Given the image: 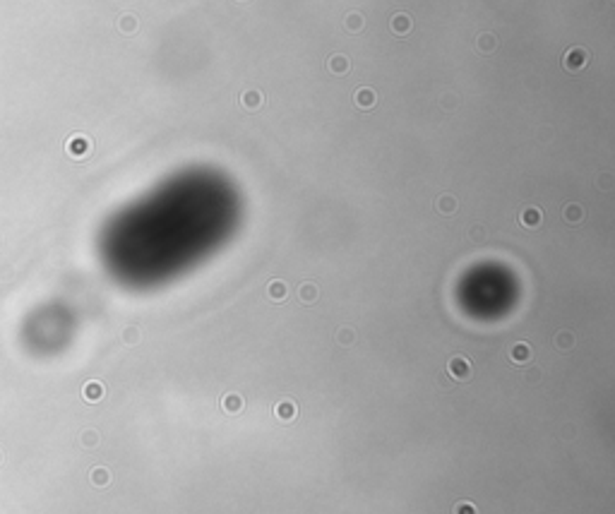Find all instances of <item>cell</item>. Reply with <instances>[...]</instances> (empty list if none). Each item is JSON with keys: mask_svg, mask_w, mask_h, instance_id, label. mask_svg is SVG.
<instances>
[{"mask_svg": "<svg viewBox=\"0 0 615 514\" xmlns=\"http://www.w3.org/2000/svg\"><path fill=\"white\" fill-rule=\"evenodd\" d=\"M438 209H440L442 214H454V209H457V200H454L452 195H442L440 200H438Z\"/></svg>", "mask_w": 615, "mask_h": 514, "instance_id": "9c48e42d", "label": "cell"}, {"mask_svg": "<svg viewBox=\"0 0 615 514\" xmlns=\"http://www.w3.org/2000/svg\"><path fill=\"white\" fill-rule=\"evenodd\" d=\"M562 217L567 219L569 224H577V221H582V217H584L582 204H577V202L565 204V209H562Z\"/></svg>", "mask_w": 615, "mask_h": 514, "instance_id": "52a82bcc", "label": "cell"}, {"mask_svg": "<svg viewBox=\"0 0 615 514\" xmlns=\"http://www.w3.org/2000/svg\"><path fill=\"white\" fill-rule=\"evenodd\" d=\"M541 219H543V214H541L538 207H524V209L519 212V221L524 224V226H529V228L541 226Z\"/></svg>", "mask_w": 615, "mask_h": 514, "instance_id": "7a4b0ae2", "label": "cell"}, {"mask_svg": "<svg viewBox=\"0 0 615 514\" xmlns=\"http://www.w3.org/2000/svg\"><path fill=\"white\" fill-rule=\"evenodd\" d=\"M449 373L454 375V377H469L471 365H469V360L466 358H452L449 360Z\"/></svg>", "mask_w": 615, "mask_h": 514, "instance_id": "5b68a950", "label": "cell"}, {"mask_svg": "<svg viewBox=\"0 0 615 514\" xmlns=\"http://www.w3.org/2000/svg\"><path fill=\"white\" fill-rule=\"evenodd\" d=\"M476 44H478V51H481V53H493V51H495V36H493V34H481Z\"/></svg>", "mask_w": 615, "mask_h": 514, "instance_id": "30bf717a", "label": "cell"}, {"mask_svg": "<svg viewBox=\"0 0 615 514\" xmlns=\"http://www.w3.org/2000/svg\"><path fill=\"white\" fill-rule=\"evenodd\" d=\"M243 106H245V109H250V111H257L260 106H262V94L257 92V89L245 92V94H243Z\"/></svg>", "mask_w": 615, "mask_h": 514, "instance_id": "ba28073f", "label": "cell"}, {"mask_svg": "<svg viewBox=\"0 0 615 514\" xmlns=\"http://www.w3.org/2000/svg\"><path fill=\"white\" fill-rule=\"evenodd\" d=\"M361 24H363V19H361V15H348L346 17V27H348V31H361Z\"/></svg>", "mask_w": 615, "mask_h": 514, "instance_id": "4fadbf2b", "label": "cell"}, {"mask_svg": "<svg viewBox=\"0 0 615 514\" xmlns=\"http://www.w3.org/2000/svg\"><path fill=\"white\" fill-rule=\"evenodd\" d=\"M238 406H240V399H238V397H226V408H228V411H231V408L236 411Z\"/></svg>", "mask_w": 615, "mask_h": 514, "instance_id": "2e32d148", "label": "cell"}, {"mask_svg": "<svg viewBox=\"0 0 615 514\" xmlns=\"http://www.w3.org/2000/svg\"><path fill=\"white\" fill-rule=\"evenodd\" d=\"M279 413L281 416H293V404H281L279 406Z\"/></svg>", "mask_w": 615, "mask_h": 514, "instance_id": "e0dca14e", "label": "cell"}, {"mask_svg": "<svg viewBox=\"0 0 615 514\" xmlns=\"http://www.w3.org/2000/svg\"><path fill=\"white\" fill-rule=\"evenodd\" d=\"M356 104H358L361 109H373V106L378 104V96H375V92H373L370 87H361V89L356 92Z\"/></svg>", "mask_w": 615, "mask_h": 514, "instance_id": "277c9868", "label": "cell"}, {"mask_svg": "<svg viewBox=\"0 0 615 514\" xmlns=\"http://www.w3.org/2000/svg\"><path fill=\"white\" fill-rule=\"evenodd\" d=\"M120 27H123V31H132V29H137V22H135L132 17H125V19L120 22Z\"/></svg>", "mask_w": 615, "mask_h": 514, "instance_id": "5bb4252c", "label": "cell"}, {"mask_svg": "<svg viewBox=\"0 0 615 514\" xmlns=\"http://www.w3.org/2000/svg\"><path fill=\"white\" fill-rule=\"evenodd\" d=\"M327 67H330L334 75H346L348 72V58L346 56H339V53H334V56H330L327 58Z\"/></svg>", "mask_w": 615, "mask_h": 514, "instance_id": "3957f363", "label": "cell"}, {"mask_svg": "<svg viewBox=\"0 0 615 514\" xmlns=\"http://www.w3.org/2000/svg\"><path fill=\"white\" fill-rule=\"evenodd\" d=\"M284 291H286V288H284V284H281V281H274V284L269 286V293H272L274 300H281V298H284Z\"/></svg>", "mask_w": 615, "mask_h": 514, "instance_id": "7c38bea8", "label": "cell"}, {"mask_svg": "<svg viewBox=\"0 0 615 514\" xmlns=\"http://www.w3.org/2000/svg\"><path fill=\"white\" fill-rule=\"evenodd\" d=\"M512 358H514V360H526V358H529V346H526V343H517V346L512 348Z\"/></svg>", "mask_w": 615, "mask_h": 514, "instance_id": "8fae6325", "label": "cell"}, {"mask_svg": "<svg viewBox=\"0 0 615 514\" xmlns=\"http://www.w3.org/2000/svg\"><path fill=\"white\" fill-rule=\"evenodd\" d=\"M300 296H303V300H313L315 298V286H303Z\"/></svg>", "mask_w": 615, "mask_h": 514, "instance_id": "9a60e30c", "label": "cell"}, {"mask_svg": "<svg viewBox=\"0 0 615 514\" xmlns=\"http://www.w3.org/2000/svg\"><path fill=\"white\" fill-rule=\"evenodd\" d=\"M392 31L399 34V36L409 34L411 31V17L409 15H394L392 17Z\"/></svg>", "mask_w": 615, "mask_h": 514, "instance_id": "8992f818", "label": "cell"}, {"mask_svg": "<svg viewBox=\"0 0 615 514\" xmlns=\"http://www.w3.org/2000/svg\"><path fill=\"white\" fill-rule=\"evenodd\" d=\"M586 62H589V53L582 46H572L565 53V58H562V65H565V70H569V72H577V70L586 67Z\"/></svg>", "mask_w": 615, "mask_h": 514, "instance_id": "6da1fadb", "label": "cell"}]
</instances>
